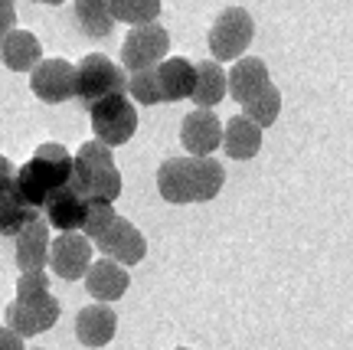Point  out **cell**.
<instances>
[{
  "instance_id": "obj_1",
  "label": "cell",
  "mask_w": 353,
  "mask_h": 350,
  "mask_svg": "<svg viewBox=\"0 0 353 350\" xmlns=\"http://www.w3.org/2000/svg\"><path fill=\"white\" fill-rule=\"evenodd\" d=\"M226 171L213 157H167L157 167V190L167 203H206L223 190Z\"/></svg>"
},
{
  "instance_id": "obj_2",
  "label": "cell",
  "mask_w": 353,
  "mask_h": 350,
  "mask_svg": "<svg viewBox=\"0 0 353 350\" xmlns=\"http://www.w3.org/2000/svg\"><path fill=\"white\" fill-rule=\"evenodd\" d=\"M72 164L76 157L63 148V144H39L33 150V157L23 164V167H17V190H20V197H23L33 210L43 213V203L50 200L56 190L69 187V180H72Z\"/></svg>"
},
{
  "instance_id": "obj_3",
  "label": "cell",
  "mask_w": 353,
  "mask_h": 350,
  "mask_svg": "<svg viewBox=\"0 0 353 350\" xmlns=\"http://www.w3.org/2000/svg\"><path fill=\"white\" fill-rule=\"evenodd\" d=\"M72 180L69 187L76 190L85 203H114L121 197V171L114 167L112 148H105L101 141H85L79 154H72Z\"/></svg>"
},
{
  "instance_id": "obj_4",
  "label": "cell",
  "mask_w": 353,
  "mask_h": 350,
  "mask_svg": "<svg viewBox=\"0 0 353 350\" xmlns=\"http://www.w3.org/2000/svg\"><path fill=\"white\" fill-rule=\"evenodd\" d=\"M125 92H128V72L121 66H114L108 56L92 52L76 66V99L85 108L112 99V95H125Z\"/></svg>"
},
{
  "instance_id": "obj_5",
  "label": "cell",
  "mask_w": 353,
  "mask_h": 350,
  "mask_svg": "<svg viewBox=\"0 0 353 350\" xmlns=\"http://www.w3.org/2000/svg\"><path fill=\"white\" fill-rule=\"evenodd\" d=\"M255 37L252 13L245 7H226L216 17V23L210 26V52L213 63H239L242 52L249 50V43Z\"/></svg>"
},
{
  "instance_id": "obj_6",
  "label": "cell",
  "mask_w": 353,
  "mask_h": 350,
  "mask_svg": "<svg viewBox=\"0 0 353 350\" xmlns=\"http://www.w3.org/2000/svg\"><path fill=\"white\" fill-rule=\"evenodd\" d=\"M88 118H92V131H95V141H101L105 148H118V144H128L138 131V112L128 95H112V99L99 101L88 108Z\"/></svg>"
},
{
  "instance_id": "obj_7",
  "label": "cell",
  "mask_w": 353,
  "mask_h": 350,
  "mask_svg": "<svg viewBox=\"0 0 353 350\" xmlns=\"http://www.w3.org/2000/svg\"><path fill=\"white\" fill-rule=\"evenodd\" d=\"M167 50H170V37L161 23L131 26L125 43H121V69L131 75L157 69L167 59Z\"/></svg>"
},
{
  "instance_id": "obj_8",
  "label": "cell",
  "mask_w": 353,
  "mask_h": 350,
  "mask_svg": "<svg viewBox=\"0 0 353 350\" xmlns=\"http://www.w3.org/2000/svg\"><path fill=\"white\" fill-rule=\"evenodd\" d=\"M59 321V301L50 295H39V298H13L7 304V327L20 338H33L50 331Z\"/></svg>"
},
{
  "instance_id": "obj_9",
  "label": "cell",
  "mask_w": 353,
  "mask_h": 350,
  "mask_svg": "<svg viewBox=\"0 0 353 350\" xmlns=\"http://www.w3.org/2000/svg\"><path fill=\"white\" fill-rule=\"evenodd\" d=\"M30 88L39 101H50V105L76 99V66L65 59H43L30 72Z\"/></svg>"
},
{
  "instance_id": "obj_10",
  "label": "cell",
  "mask_w": 353,
  "mask_h": 350,
  "mask_svg": "<svg viewBox=\"0 0 353 350\" xmlns=\"http://www.w3.org/2000/svg\"><path fill=\"white\" fill-rule=\"evenodd\" d=\"M52 272L65 282H79L92 269V242L82 233H59L50 246Z\"/></svg>"
},
{
  "instance_id": "obj_11",
  "label": "cell",
  "mask_w": 353,
  "mask_h": 350,
  "mask_svg": "<svg viewBox=\"0 0 353 350\" xmlns=\"http://www.w3.org/2000/svg\"><path fill=\"white\" fill-rule=\"evenodd\" d=\"M95 246L101 249L105 259H112V262H118L121 269H128V265H138L141 259H144V252H148V239H144V233H141L131 220L118 216V220L112 223V229H108Z\"/></svg>"
},
{
  "instance_id": "obj_12",
  "label": "cell",
  "mask_w": 353,
  "mask_h": 350,
  "mask_svg": "<svg viewBox=\"0 0 353 350\" xmlns=\"http://www.w3.org/2000/svg\"><path fill=\"white\" fill-rule=\"evenodd\" d=\"M180 144L187 148V157H210L223 144V125L213 112L196 108L180 121Z\"/></svg>"
},
{
  "instance_id": "obj_13",
  "label": "cell",
  "mask_w": 353,
  "mask_h": 350,
  "mask_svg": "<svg viewBox=\"0 0 353 350\" xmlns=\"http://www.w3.org/2000/svg\"><path fill=\"white\" fill-rule=\"evenodd\" d=\"M50 226L39 216L37 223H30L26 229L17 233V265H20V275H33L43 272L50 265Z\"/></svg>"
},
{
  "instance_id": "obj_14",
  "label": "cell",
  "mask_w": 353,
  "mask_h": 350,
  "mask_svg": "<svg viewBox=\"0 0 353 350\" xmlns=\"http://www.w3.org/2000/svg\"><path fill=\"white\" fill-rule=\"evenodd\" d=\"M85 206L88 203L79 197L76 190L63 187L43 203V220H46V226L59 229V233H79L82 223H85Z\"/></svg>"
},
{
  "instance_id": "obj_15",
  "label": "cell",
  "mask_w": 353,
  "mask_h": 350,
  "mask_svg": "<svg viewBox=\"0 0 353 350\" xmlns=\"http://www.w3.org/2000/svg\"><path fill=\"white\" fill-rule=\"evenodd\" d=\"M114 331H118V314L108 304H85L76 314V338L85 347H105L112 344Z\"/></svg>"
},
{
  "instance_id": "obj_16",
  "label": "cell",
  "mask_w": 353,
  "mask_h": 350,
  "mask_svg": "<svg viewBox=\"0 0 353 350\" xmlns=\"http://www.w3.org/2000/svg\"><path fill=\"white\" fill-rule=\"evenodd\" d=\"M226 79H229V95H232L236 101H242V105H249L259 92H265V88L272 86L268 66H265L262 59H255V56L239 59V63L226 72Z\"/></svg>"
},
{
  "instance_id": "obj_17",
  "label": "cell",
  "mask_w": 353,
  "mask_h": 350,
  "mask_svg": "<svg viewBox=\"0 0 353 350\" xmlns=\"http://www.w3.org/2000/svg\"><path fill=\"white\" fill-rule=\"evenodd\" d=\"M128 285H131V282H128V272L118 262H112V259H99V262H92V269H88V275H85L88 295L99 301V304L118 301L128 291Z\"/></svg>"
},
{
  "instance_id": "obj_18",
  "label": "cell",
  "mask_w": 353,
  "mask_h": 350,
  "mask_svg": "<svg viewBox=\"0 0 353 350\" xmlns=\"http://www.w3.org/2000/svg\"><path fill=\"white\" fill-rule=\"evenodd\" d=\"M223 148L232 161H249L262 148V128L249 121L245 115H236L223 125Z\"/></svg>"
},
{
  "instance_id": "obj_19",
  "label": "cell",
  "mask_w": 353,
  "mask_h": 350,
  "mask_svg": "<svg viewBox=\"0 0 353 350\" xmlns=\"http://www.w3.org/2000/svg\"><path fill=\"white\" fill-rule=\"evenodd\" d=\"M0 59L7 69L13 72H33L39 63H43V46L33 33L26 30H13L10 37L0 43Z\"/></svg>"
},
{
  "instance_id": "obj_20",
  "label": "cell",
  "mask_w": 353,
  "mask_h": 350,
  "mask_svg": "<svg viewBox=\"0 0 353 350\" xmlns=\"http://www.w3.org/2000/svg\"><path fill=\"white\" fill-rule=\"evenodd\" d=\"M157 79H161V95L164 101H180L193 95L196 86V66L183 59V56H170L157 66Z\"/></svg>"
},
{
  "instance_id": "obj_21",
  "label": "cell",
  "mask_w": 353,
  "mask_h": 350,
  "mask_svg": "<svg viewBox=\"0 0 353 350\" xmlns=\"http://www.w3.org/2000/svg\"><path fill=\"white\" fill-rule=\"evenodd\" d=\"M43 213L33 210L30 203L20 197L17 180H10L7 187H0V236H17L20 229H26L30 223H37Z\"/></svg>"
},
{
  "instance_id": "obj_22",
  "label": "cell",
  "mask_w": 353,
  "mask_h": 350,
  "mask_svg": "<svg viewBox=\"0 0 353 350\" xmlns=\"http://www.w3.org/2000/svg\"><path fill=\"white\" fill-rule=\"evenodd\" d=\"M226 92H229V79H226V72H223V66L213 63V59L196 63V86H193V95H190V99L196 101L200 108L213 112V105H219V101L226 99Z\"/></svg>"
},
{
  "instance_id": "obj_23",
  "label": "cell",
  "mask_w": 353,
  "mask_h": 350,
  "mask_svg": "<svg viewBox=\"0 0 353 350\" xmlns=\"http://www.w3.org/2000/svg\"><path fill=\"white\" fill-rule=\"evenodd\" d=\"M72 13H76V23L85 37L101 39L112 33L114 17L108 10V0H79L76 7H72Z\"/></svg>"
},
{
  "instance_id": "obj_24",
  "label": "cell",
  "mask_w": 353,
  "mask_h": 350,
  "mask_svg": "<svg viewBox=\"0 0 353 350\" xmlns=\"http://www.w3.org/2000/svg\"><path fill=\"white\" fill-rule=\"evenodd\" d=\"M114 20L134 26H151L161 17V0H108Z\"/></svg>"
},
{
  "instance_id": "obj_25",
  "label": "cell",
  "mask_w": 353,
  "mask_h": 350,
  "mask_svg": "<svg viewBox=\"0 0 353 350\" xmlns=\"http://www.w3.org/2000/svg\"><path fill=\"white\" fill-rule=\"evenodd\" d=\"M242 108H245V118L255 121L259 128L275 125V118L281 115V92H278L275 86H268L265 92H259L249 105H242Z\"/></svg>"
},
{
  "instance_id": "obj_26",
  "label": "cell",
  "mask_w": 353,
  "mask_h": 350,
  "mask_svg": "<svg viewBox=\"0 0 353 350\" xmlns=\"http://www.w3.org/2000/svg\"><path fill=\"white\" fill-rule=\"evenodd\" d=\"M118 220V213H114L112 203H88L85 206V223H82V236L88 239V242H99L108 229H112V223Z\"/></svg>"
},
{
  "instance_id": "obj_27",
  "label": "cell",
  "mask_w": 353,
  "mask_h": 350,
  "mask_svg": "<svg viewBox=\"0 0 353 350\" xmlns=\"http://www.w3.org/2000/svg\"><path fill=\"white\" fill-rule=\"evenodd\" d=\"M128 92H131V99L141 101V105H157V101H164V95H161V79H157V69L134 72L131 79H128Z\"/></svg>"
},
{
  "instance_id": "obj_28",
  "label": "cell",
  "mask_w": 353,
  "mask_h": 350,
  "mask_svg": "<svg viewBox=\"0 0 353 350\" xmlns=\"http://www.w3.org/2000/svg\"><path fill=\"white\" fill-rule=\"evenodd\" d=\"M39 295H50V278L43 275V272L20 275V282H17V298H39Z\"/></svg>"
},
{
  "instance_id": "obj_29",
  "label": "cell",
  "mask_w": 353,
  "mask_h": 350,
  "mask_svg": "<svg viewBox=\"0 0 353 350\" xmlns=\"http://www.w3.org/2000/svg\"><path fill=\"white\" fill-rule=\"evenodd\" d=\"M13 23H17V7L10 0H0V43L13 33Z\"/></svg>"
},
{
  "instance_id": "obj_30",
  "label": "cell",
  "mask_w": 353,
  "mask_h": 350,
  "mask_svg": "<svg viewBox=\"0 0 353 350\" xmlns=\"http://www.w3.org/2000/svg\"><path fill=\"white\" fill-rule=\"evenodd\" d=\"M0 350H23V338H20V334H13L10 327L3 324L0 327Z\"/></svg>"
},
{
  "instance_id": "obj_31",
  "label": "cell",
  "mask_w": 353,
  "mask_h": 350,
  "mask_svg": "<svg viewBox=\"0 0 353 350\" xmlns=\"http://www.w3.org/2000/svg\"><path fill=\"white\" fill-rule=\"evenodd\" d=\"M13 177H17V171H13V164L7 161L3 154H0V187H7V184L13 180Z\"/></svg>"
},
{
  "instance_id": "obj_32",
  "label": "cell",
  "mask_w": 353,
  "mask_h": 350,
  "mask_svg": "<svg viewBox=\"0 0 353 350\" xmlns=\"http://www.w3.org/2000/svg\"><path fill=\"white\" fill-rule=\"evenodd\" d=\"M176 350H187V347H176Z\"/></svg>"
},
{
  "instance_id": "obj_33",
  "label": "cell",
  "mask_w": 353,
  "mask_h": 350,
  "mask_svg": "<svg viewBox=\"0 0 353 350\" xmlns=\"http://www.w3.org/2000/svg\"><path fill=\"white\" fill-rule=\"evenodd\" d=\"M37 350H43V347H37Z\"/></svg>"
}]
</instances>
